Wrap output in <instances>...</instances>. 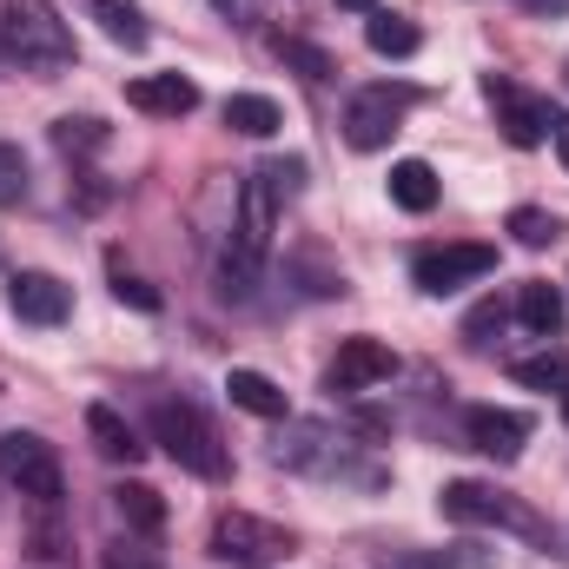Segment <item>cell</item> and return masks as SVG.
<instances>
[{
  "instance_id": "1",
  "label": "cell",
  "mask_w": 569,
  "mask_h": 569,
  "mask_svg": "<svg viewBox=\"0 0 569 569\" xmlns=\"http://www.w3.org/2000/svg\"><path fill=\"white\" fill-rule=\"evenodd\" d=\"M0 40H7V60L33 80H60L73 67V27L53 13V0H7Z\"/></svg>"
},
{
  "instance_id": "2",
  "label": "cell",
  "mask_w": 569,
  "mask_h": 569,
  "mask_svg": "<svg viewBox=\"0 0 569 569\" xmlns=\"http://www.w3.org/2000/svg\"><path fill=\"white\" fill-rule=\"evenodd\" d=\"M152 437H159V450H166L179 470H192V477H206V483H226V477H232V450L219 443V430L206 425L199 405L159 398V405H152Z\"/></svg>"
},
{
  "instance_id": "3",
  "label": "cell",
  "mask_w": 569,
  "mask_h": 569,
  "mask_svg": "<svg viewBox=\"0 0 569 569\" xmlns=\"http://www.w3.org/2000/svg\"><path fill=\"white\" fill-rule=\"evenodd\" d=\"M437 510H443L450 523H463V530H517V537H537V543H543V523H537L523 503H510L503 490H490V483H470V477L443 483Z\"/></svg>"
},
{
  "instance_id": "4",
  "label": "cell",
  "mask_w": 569,
  "mask_h": 569,
  "mask_svg": "<svg viewBox=\"0 0 569 569\" xmlns=\"http://www.w3.org/2000/svg\"><path fill=\"white\" fill-rule=\"evenodd\" d=\"M212 557L232 563V569H272V563L291 557V530L252 517V510H226V517L212 523Z\"/></svg>"
},
{
  "instance_id": "5",
  "label": "cell",
  "mask_w": 569,
  "mask_h": 569,
  "mask_svg": "<svg viewBox=\"0 0 569 569\" xmlns=\"http://www.w3.org/2000/svg\"><path fill=\"white\" fill-rule=\"evenodd\" d=\"M0 477H7L27 503H40V510L60 503V457H53V443L33 437V430H7V437H0Z\"/></svg>"
},
{
  "instance_id": "6",
  "label": "cell",
  "mask_w": 569,
  "mask_h": 569,
  "mask_svg": "<svg viewBox=\"0 0 569 569\" xmlns=\"http://www.w3.org/2000/svg\"><path fill=\"white\" fill-rule=\"evenodd\" d=\"M490 272H497V246H477V239H463V246H430V252H418V266H411L418 291H430V298H450V291L490 279Z\"/></svg>"
},
{
  "instance_id": "7",
  "label": "cell",
  "mask_w": 569,
  "mask_h": 569,
  "mask_svg": "<svg viewBox=\"0 0 569 569\" xmlns=\"http://www.w3.org/2000/svg\"><path fill=\"white\" fill-rule=\"evenodd\" d=\"M411 100H418L411 87H365V93H351V107H345V140L358 146V152H385Z\"/></svg>"
},
{
  "instance_id": "8",
  "label": "cell",
  "mask_w": 569,
  "mask_h": 569,
  "mask_svg": "<svg viewBox=\"0 0 569 569\" xmlns=\"http://www.w3.org/2000/svg\"><path fill=\"white\" fill-rule=\"evenodd\" d=\"M483 100L497 107V127H503V140H510V146H523V152H530V146L550 140V120H557V113H550L537 93H523L517 80H497V73H490V80H483Z\"/></svg>"
},
{
  "instance_id": "9",
  "label": "cell",
  "mask_w": 569,
  "mask_h": 569,
  "mask_svg": "<svg viewBox=\"0 0 569 569\" xmlns=\"http://www.w3.org/2000/svg\"><path fill=\"white\" fill-rule=\"evenodd\" d=\"M391 371H398V351H391V345H378V338H345L338 358H331V371H325V385H331V391H371V385H385Z\"/></svg>"
},
{
  "instance_id": "10",
  "label": "cell",
  "mask_w": 569,
  "mask_h": 569,
  "mask_svg": "<svg viewBox=\"0 0 569 569\" xmlns=\"http://www.w3.org/2000/svg\"><path fill=\"white\" fill-rule=\"evenodd\" d=\"M7 305H13L20 325H67V311H73L67 284L53 279V272H13L7 279Z\"/></svg>"
},
{
  "instance_id": "11",
  "label": "cell",
  "mask_w": 569,
  "mask_h": 569,
  "mask_svg": "<svg viewBox=\"0 0 569 569\" xmlns=\"http://www.w3.org/2000/svg\"><path fill=\"white\" fill-rule=\"evenodd\" d=\"M127 107L152 113V120H186L199 107V87L186 73H140V80H127Z\"/></svg>"
},
{
  "instance_id": "12",
  "label": "cell",
  "mask_w": 569,
  "mask_h": 569,
  "mask_svg": "<svg viewBox=\"0 0 569 569\" xmlns=\"http://www.w3.org/2000/svg\"><path fill=\"white\" fill-rule=\"evenodd\" d=\"M463 430H470L477 450H490V457H503V463L530 443V418H523V411H503V405H477V411L463 418Z\"/></svg>"
},
{
  "instance_id": "13",
  "label": "cell",
  "mask_w": 569,
  "mask_h": 569,
  "mask_svg": "<svg viewBox=\"0 0 569 569\" xmlns=\"http://www.w3.org/2000/svg\"><path fill=\"white\" fill-rule=\"evenodd\" d=\"M87 13H93V27L113 40V47H127V53H140L146 40H152V27H146V13L133 0H80Z\"/></svg>"
},
{
  "instance_id": "14",
  "label": "cell",
  "mask_w": 569,
  "mask_h": 569,
  "mask_svg": "<svg viewBox=\"0 0 569 569\" xmlns=\"http://www.w3.org/2000/svg\"><path fill=\"white\" fill-rule=\"evenodd\" d=\"M517 318H523V331H537V338H550V331H563L569 305H563V291H557L550 279H530L523 291H517Z\"/></svg>"
},
{
  "instance_id": "15",
  "label": "cell",
  "mask_w": 569,
  "mask_h": 569,
  "mask_svg": "<svg viewBox=\"0 0 569 569\" xmlns=\"http://www.w3.org/2000/svg\"><path fill=\"white\" fill-rule=\"evenodd\" d=\"M87 437H93V450H100L107 463H133V457H140V437H133V425H127L113 405H93V411H87Z\"/></svg>"
},
{
  "instance_id": "16",
  "label": "cell",
  "mask_w": 569,
  "mask_h": 569,
  "mask_svg": "<svg viewBox=\"0 0 569 569\" xmlns=\"http://www.w3.org/2000/svg\"><path fill=\"white\" fill-rule=\"evenodd\" d=\"M226 398H232L239 411H252V418H284V411H291L284 391L266 371H226Z\"/></svg>"
},
{
  "instance_id": "17",
  "label": "cell",
  "mask_w": 569,
  "mask_h": 569,
  "mask_svg": "<svg viewBox=\"0 0 569 569\" xmlns=\"http://www.w3.org/2000/svg\"><path fill=\"white\" fill-rule=\"evenodd\" d=\"M226 127L246 133V140H272L284 127V113H279V100H266V93H232L226 100Z\"/></svg>"
},
{
  "instance_id": "18",
  "label": "cell",
  "mask_w": 569,
  "mask_h": 569,
  "mask_svg": "<svg viewBox=\"0 0 569 569\" xmlns=\"http://www.w3.org/2000/svg\"><path fill=\"white\" fill-rule=\"evenodd\" d=\"M391 206H405V212H430L437 206V172L425 159H398L391 166Z\"/></svg>"
},
{
  "instance_id": "19",
  "label": "cell",
  "mask_w": 569,
  "mask_h": 569,
  "mask_svg": "<svg viewBox=\"0 0 569 569\" xmlns=\"http://www.w3.org/2000/svg\"><path fill=\"white\" fill-rule=\"evenodd\" d=\"M365 40H371V53H378V60H411V53L425 47V33H418L405 13H378V20L365 27Z\"/></svg>"
},
{
  "instance_id": "20",
  "label": "cell",
  "mask_w": 569,
  "mask_h": 569,
  "mask_svg": "<svg viewBox=\"0 0 569 569\" xmlns=\"http://www.w3.org/2000/svg\"><path fill=\"white\" fill-rule=\"evenodd\" d=\"M113 510H120V523H127V530H146V537L166 523V503H159V490H152V483H120V490H113Z\"/></svg>"
},
{
  "instance_id": "21",
  "label": "cell",
  "mask_w": 569,
  "mask_h": 569,
  "mask_svg": "<svg viewBox=\"0 0 569 569\" xmlns=\"http://www.w3.org/2000/svg\"><path fill=\"white\" fill-rule=\"evenodd\" d=\"M272 53H279L284 67H298L305 80H331V73H338V60H331L325 47H311V40H298V33H279V40H272Z\"/></svg>"
},
{
  "instance_id": "22",
  "label": "cell",
  "mask_w": 569,
  "mask_h": 569,
  "mask_svg": "<svg viewBox=\"0 0 569 569\" xmlns=\"http://www.w3.org/2000/svg\"><path fill=\"white\" fill-rule=\"evenodd\" d=\"M107 140H113V133H107V120H93V113L53 120V146H60V152H100Z\"/></svg>"
},
{
  "instance_id": "23",
  "label": "cell",
  "mask_w": 569,
  "mask_h": 569,
  "mask_svg": "<svg viewBox=\"0 0 569 569\" xmlns=\"http://www.w3.org/2000/svg\"><path fill=\"white\" fill-rule=\"evenodd\" d=\"M517 385H530V391H569V351H537V358H523V365H517Z\"/></svg>"
},
{
  "instance_id": "24",
  "label": "cell",
  "mask_w": 569,
  "mask_h": 569,
  "mask_svg": "<svg viewBox=\"0 0 569 569\" xmlns=\"http://www.w3.org/2000/svg\"><path fill=\"white\" fill-rule=\"evenodd\" d=\"M510 232H517V246H530V252H543V246H557V212H537V206H517L510 212Z\"/></svg>"
},
{
  "instance_id": "25",
  "label": "cell",
  "mask_w": 569,
  "mask_h": 569,
  "mask_svg": "<svg viewBox=\"0 0 569 569\" xmlns=\"http://www.w3.org/2000/svg\"><path fill=\"white\" fill-rule=\"evenodd\" d=\"M27 199V159H20V146L0 140V206H20Z\"/></svg>"
},
{
  "instance_id": "26",
  "label": "cell",
  "mask_w": 569,
  "mask_h": 569,
  "mask_svg": "<svg viewBox=\"0 0 569 569\" xmlns=\"http://www.w3.org/2000/svg\"><path fill=\"white\" fill-rule=\"evenodd\" d=\"M113 298H120V305H133V311H159V291L140 284L127 266H113Z\"/></svg>"
},
{
  "instance_id": "27",
  "label": "cell",
  "mask_w": 569,
  "mask_h": 569,
  "mask_svg": "<svg viewBox=\"0 0 569 569\" xmlns=\"http://www.w3.org/2000/svg\"><path fill=\"white\" fill-rule=\"evenodd\" d=\"M497 325H503V305H497V298H483V305H477V311L463 318V338H470V345H483V338H490Z\"/></svg>"
},
{
  "instance_id": "28",
  "label": "cell",
  "mask_w": 569,
  "mask_h": 569,
  "mask_svg": "<svg viewBox=\"0 0 569 569\" xmlns=\"http://www.w3.org/2000/svg\"><path fill=\"white\" fill-rule=\"evenodd\" d=\"M259 172L272 179V192H279V199H291V192H298V179H305V159H266Z\"/></svg>"
},
{
  "instance_id": "29",
  "label": "cell",
  "mask_w": 569,
  "mask_h": 569,
  "mask_svg": "<svg viewBox=\"0 0 569 569\" xmlns=\"http://www.w3.org/2000/svg\"><path fill=\"white\" fill-rule=\"evenodd\" d=\"M219 13H232L239 27H252V20H266V0H212Z\"/></svg>"
},
{
  "instance_id": "30",
  "label": "cell",
  "mask_w": 569,
  "mask_h": 569,
  "mask_svg": "<svg viewBox=\"0 0 569 569\" xmlns=\"http://www.w3.org/2000/svg\"><path fill=\"white\" fill-rule=\"evenodd\" d=\"M550 133H557V159L569 166V113H563V120H550Z\"/></svg>"
},
{
  "instance_id": "31",
  "label": "cell",
  "mask_w": 569,
  "mask_h": 569,
  "mask_svg": "<svg viewBox=\"0 0 569 569\" xmlns=\"http://www.w3.org/2000/svg\"><path fill=\"white\" fill-rule=\"evenodd\" d=\"M107 569H152V563H140V557H127V550H113V557H107Z\"/></svg>"
},
{
  "instance_id": "32",
  "label": "cell",
  "mask_w": 569,
  "mask_h": 569,
  "mask_svg": "<svg viewBox=\"0 0 569 569\" xmlns=\"http://www.w3.org/2000/svg\"><path fill=\"white\" fill-rule=\"evenodd\" d=\"M530 13H569V0H523Z\"/></svg>"
},
{
  "instance_id": "33",
  "label": "cell",
  "mask_w": 569,
  "mask_h": 569,
  "mask_svg": "<svg viewBox=\"0 0 569 569\" xmlns=\"http://www.w3.org/2000/svg\"><path fill=\"white\" fill-rule=\"evenodd\" d=\"M338 7H345V13H371L378 0H338Z\"/></svg>"
},
{
  "instance_id": "34",
  "label": "cell",
  "mask_w": 569,
  "mask_h": 569,
  "mask_svg": "<svg viewBox=\"0 0 569 569\" xmlns=\"http://www.w3.org/2000/svg\"><path fill=\"white\" fill-rule=\"evenodd\" d=\"M563 425H569V391H563Z\"/></svg>"
},
{
  "instance_id": "35",
  "label": "cell",
  "mask_w": 569,
  "mask_h": 569,
  "mask_svg": "<svg viewBox=\"0 0 569 569\" xmlns=\"http://www.w3.org/2000/svg\"><path fill=\"white\" fill-rule=\"evenodd\" d=\"M563 80H569V60H563Z\"/></svg>"
}]
</instances>
